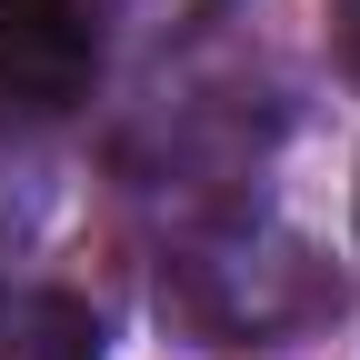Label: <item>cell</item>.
Instances as JSON below:
<instances>
[{"mask_svg": "<svg viewBox=\"0 0 360 360\" xmlns=\"http://www.w3.org/2000/svg\"><path fill=\"white\" fill-rule=\"evenodd\" d=\"M101 11L90 0H0V130L70 120L101 80Z\"/></svg>", "mask_w": 360, "mask_h": 360, "instance_id": "2", "label": "cell"}, {"mask_svg": "<svg viewBox=\"0 0 360 360\" xmlns=\"http://www.w3.org/2000/svg\"><path fill=\"white\" fill-rule=\"evenodd\" d=\"M220 11H231V0H120V20H141V30H191V20H220Z\"/></svg>", "mask_w": 360, "mask_h": 360, "instance_id": "4", "label": "cell"}, {"mask_svg": "<svg viewBox=\"0 0 360 360\" xmlns=\"http://www.w3.org/2000/svg\"><path fill=\"white\" fill-rule=\"evenodd\" d=\"M0 360H110V330L70 290H0Z\"/></svg>", "mask_w": 360, "mask_h": 360, "instance_id": "3", "label": "cell"}, {"mask_svg": "<svg viewBox=\"0 0 360 360\" xmlns=\"http://www.w3.org/2000/svg\"><path fill=\"white\" fill-rule=\"evenodd\" d=\"M160 310L200 350H250V340H290L310 321L340 310L330 260L290 240L281 220H250V210H220L191 220L170 250H160Z\"/></svg>", "mask_w": 360, "mask_h": 360, "instance_id": "1", "label": "cell"}, {"mask_svg": "<svg viewBox=\"0 0 360 360\" xmlns=\"http://www.w3.org/2000/svg\"><path fill=\"white\" fill-rule=\"evenodd\" d=\"M340 40H350V60H360V0H340Z\"/></svg>", "mask_w": 360, "mask_h": 360, "instance_id": "5", "label": "cell"}]
</instances>
